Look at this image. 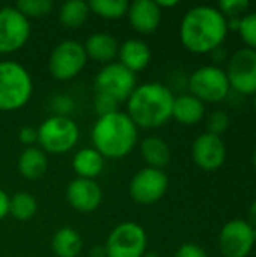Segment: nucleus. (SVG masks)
Segmentation results:
<instances>
[{"mask_svg":"<svg viewBox=\"0 0 256 257\" xmlns=\"http://www.w3.org/2000/svg\"><path fill=\"white\" fill-rule=\"evenodd\" d=\"M228 24L223 14L207 5L189 9L180 24L183 45L196 54L213 53L220 48L228 35Z\"/></svg>","mask_w":256,"mask_h":257,"instance_id":"obj_1","label":"nucleus"},{"mask_svg":"<svg viewBox=\"0 0 256 257\" xmlns=\"http://www.w3.org/2000/svg\"><path fill=\"white\" fill-rule=\"evenodd\" d=\"M174 93L161 83H145L136 86L134 92L127 101V114L136 126L158 128L172 117Z\"/></svg>","mask_w":256,"mask_h":257,"instance_id":"obj_2","label":"nucleus"},{"mask_svg":"<svg viewBox=\"0 0 256 257\" xmlns=\"http://www.w3.org/2000/svg\"><path fill=\"white\" fill-rule=\"evenodd\" d=\"M137 142V126L127 113L116 111L98 117L92 128V143L103 158L127 157Z\"/></svg>","mask_w":256,"mask_h":257,"instance_id":"obj_3","label":"nucleus"},{"mask_svg":"<svg viewBox=\"0 0 256 257\" xmlns=\"http://www.w3.org/2000/svg\"><path fill=\"white\" fill-rule=\"evenodd\" d=\"M33 92L29 71L12 60L0 62V111H14L24 107Z\"/></svg>","mask_w":256,"mask_h":257,"instance_id":"obj_4","label":"nucleus"},{"mask_svg":"<svg viewBox=\"0 0 256 257\" xmlns=\"http://www.w3.org/2000/svg\"><path fill=\"white\" fill-rule=\"evenodd\" d=\"M78 136L77 123L63 114L45 119L38 128V143L45 154H65L71 151L78 142Z\"/></svg>","mask_w":256,"mask_h":257,"instance_id":"obj_5","label":"nucleus"},{"mask_svg":"<svg viewBox=\"0 0 256 257\" xmlns=\"http://www.w3.org/2000/svg\"><path fill=\"white\" fill-rule=\"evenodd\" d=\"M148 247L145 229L133 221L118 224L107 236L104 245L106 257H143Z\"/></svg>","mask_w":256,"mask_h":257,"instance_id":"obj_6","label":"nucleus"},{"mask_svg":"<svg viewBox=\"0 0 256 257\" xmlns=\"http://www.w3.org/2000/svg\"><path fill=\"white\" fill-rule=\"evenodd\" d=\"M190 95L205 102H220L229 92L231 86L225 69L216 65H205L192 72L189 77Z\"/></svg>","mask_w":256,"mask_h":257,"instance_id":"obj_7","label":"nucleus"},{"mask_svg":"<svg viewBox=\"0 0 256 257\" xmlns=\"http://www.w3.org/2000/svg\"><path fill=\"white\" fill-rule=\"evenodd\" d=\"M136 89V74L119 62L106 65L95 77V92L113 98L116 102H127Z\"/></svg>","mask_w":256,"mask_h":257,"instance_id":"obj_8","label":"nucleus"},{"mask_svg":"<svg viewBox=\"0 0 256 257\" xmlns=\"http://www.w3.org/2000/svg\"><path fill=\"white\" fill-rule=\"evenodd\" d=\"M88 62L83 45L77 41H63L54 47L48 59L50 74L60 81L77 77Z\"/></svg>","mask_w":256,"mask_h":257,"instance_id":"obj_9","label":"nucleus"},{"mask_svg":"<svg viewBox=\"0 0 256 257\" xmlns=\"http://www.w3.org/2000/svg\"><path fill=\"white\" fill-rule=\"evenodd\" d=\"M226 77L231 89L241 95L256 93V50L240 48L237 50L226 66Z\"/></svg>","mask_w":256,"mask_h":257,"instance_id":"obj_10","label":"nucleus"},{"mask_svg":"<svg viewBox=\"0 0 256 257\" xmlns=\"http://www.w3.org/2000/svg\"><path fill=\"white\" fill-rule=\"evenodd\" d=\"M30 36L29 18L15 6L0 9V54L18 51L26 45Z\"/></svg>","mask_w":256,"mask_h":257,"instance_id":"obj_11","label":"nucleus"},{"mask_svg":"<svg viewBox=\"0 0 256 257\" xmlns=\"http://www.w3.org/2000/svg\"><path fill=\"white\" fill-rule=\"evenodd\" d=\"M169 188V178L160 169L145 167L130 181V197L139 205H152L158 202Z\"/></svg>","mask_w":256,"mask_h":257,"instance_id":"obj_12","label":"nucleus"},{"mask_svg":"<svg viewBox=\"0 0 256 257\" xmlns=\"http://www.w3.org/2000/svg\"><path fill=\"white\" fill-rule=\"evenodd\" d=\"M253 245V227L247 220H231L219 233V248L225 257H247Z\"/></svg>","mask_w":256,"mask_h":257,"instance_id":"obj_13","label":"nucleus"},{"mask_svg":"<svg viewBox=\"0 0 256 257\" xmlns=\"http://www.w3.org/2000/svg\"><path fill=\"white\" fill-rule=\"evenodd\" d=\"M192 158L205 172L219 170L226 161V145L222 137L204 133L192 145Z\"/></svg>","mask_w":256,"mask_h":257,"instance_id":"obj_14","label":"nucleus"},{"mask_svg":"<svg viewBox=\"0 0 256 257\" xmlns=\"http://www.w3.org/2000/svg\"><path fill=\"white\" fill-rule=\"evenodd\" d=\"M66 199L71 208L78 212L95 211L103 200V190L94 179L77 178L66 188Z\"/></svg>","mask_w":256,"mask_h":257,"instance_id":"obj_15","label":"nucleus"},{"mask_svg":"<svg viewBox=\"0 0 256 257\" xmlns=\"http://www.w3.org/2000/svg\"><path fill=\"white\" fill-rule=\"evenodd\" d=\"M127 17L130 26L140 35L155 32L161 21V9L155 0H136L128 5Z\"/></svg>","mask_w":256,"mask_h":257,"instance_id":"obj_16","label":"nucleus"},{"mask_svg":"<svg viewBox=\"0 0 256 257\" xmlns=\"http://www.w3.org/2000/svg\"><path fill=\"white\" fill-rule=\"evenodd\" d=\"M119 63L133 74L143 71L151 62V50L142 39H127L118 50Z\"/></svg>","mask_w":256,"mask_h":257,"instance_id":"obj_17","label":"nucleus"},{"mask_svg":"<svg viewBox=\"0 0 256 257\" xmlns=\"http://www.w3.org/2000/svg\"><path fill=\"white\" fill-rule=\"evenodd\" d=\"M83 48L86 51V56L92 60L109 65L115 57H118L119 44L113 35L107 32H97L86 39Z\"/></svg>","mask_w":256,"mask_h":257,"instance_id":"obj_18","label":"nucleus"},{"mask_svg":"<svg viewBox=\"0 0 256 257\" xmlns=\"http://www.w3.org/2000/svg\"><path fill=\"white\" fill-rule=\"evenodd\" d=\"M48 169L47 154L36 146L26 148L18 158V170L23 178L29 181H36L45 175Z\"/></svg>","mask_w":256,"mask_h":257,"instance_id":"obj_19","label":"nucleus"},{"mask_svg":"<svg viewBox=\"0 0 256 257\" xmlns=\"http://www.w3.org/2000/svg\"><path fill=\"white\" fill-rule=\"evenodd\" d=\"M205 104L190 93L180 95L174 99L172 117L183 125H195L202 120Z\"/></svg>","mask_w":256,"mask_h":257,"instance_id":"obj_20","label":"nucleus"},{"mask_svg":"<svg viewBox=\"0 0 256 257\" xmlns=\"http://www.w3.org/2000/svg\"><path fill=\"white\" fill-rule=\"evenodd\" d=\"M72 169L83 179H95L104 169L103 155L94 148L80 149L72 158Z\"/></svg>","mask_w":256,"mask_h":257,"instance_id":"obj_21","label":"nucleus"},{"mask_svg":"<svg viewBox=\"0 0 256 257\" xmlns=\"http://www.w3.org/2000/svg\"><path fill=\"white\" fill-rule=\"evenodd\" d=\"M140 155L143 161L148 164V167L152 169H160L166 167L170 163V148L169 145L155 136L146 137L140 143Z\"/></svg>","mask_w":256,"mask_h":257,"instance_id":"obj_22","label":"nucleus"},{"mask_svg":"<svg viewBox=\"0 0 256 257\" xmlns=\"http://www.w3.org/2000/svg\"><path fill=\"white\" fill-rule=\"evenodd\" d=\"M51 248L57 257H77L83 248V241L72 227H62L54 233Z\"/></svg>","mask_w":256,"mask_h":257,"instance_id":"obj_23","label":"nucleus"},{"mask_svg":"<svg viewBox=\"0 0 256 257\" xmlns=\"http://www.w3.org/2000/svg\"><path fill=\"white\" fill-rule=\"evenodd\" d=\"M91 14L89 3L83 0H68L59 9V21L66 29H78Z\"/></svg>","mask_w":256,"mask_h":257,"instance_id":"obj_24","label":"nucleus"},{"mask_svg":"<svg viewBox=\"0 0 256 257\" xmlns=\"http://www.w3.org/2000/svg\"><path fill=\"white\" fill-rule=\"evenodd\" d=\"M38 211L36 199L24 191H20L9 197V214L18 221H27L35 217Z\"/></svg>","mask_w":256,"mask_h":257,"instance_id":"obj_25","label":"nucleus"},{"mask_svg":"<svg viewBox=\"0 0 256 257\" xmlns=\"http://www.w3.org/2000/svg\"><path fill=\"white\" fill-rule=\"evenodd\" d=\"M128 5L127 0H92L89 2V9L101 18L118 20L127 15Z\"/></svg>","mask_w":256,"mask_h":257,"instance_id":"obj_26","label":"nucleus"},{"mask_svg":"<svg viewBox=\"0 0 256 257\" xmlns=\"http://www.w3.org/2000/svg\"><path fill=\"white\" fill-rule=\"evenodd\" d=\"M15 8L26 17H44L53 9V2L51 0H20Z\"/></svg>","mask_w":256,"mask_h":257,"instance_id":"obj_27","label":"nucleus"},{"mask_svg":"<svg viewBox=\"0 0 256 257\" xmlns=\"http://www.w3.org/2000/svg\"><path fill=\"white\" fill-rule=\"evenodd\" d=\"M238 33L247 48L256 50V11L244 14L240 18Z\"/></svg>","mask_w":256,"mask_h":257,"instance_id":"obj_28","label":"nucleus"},{"mask_svg":"<svg viewBox=\"0 0 256 257\" xmlns=\"http://www.w3.org/2000/svg\"><path fill=\"white\" fill-rule=\"evenodd\" d=\"M229 123H231V120H229L228 113L223 110H216V111L210 113L207 117V133L222 137V134H225L228 131Z\"/></svg>","mask_w":256,"mask_h":257,"instance_id":"obj_29","label":"nucleus"},{"mask_svg":"<svg viewBox=\"0 0 256 257\" xmlns=\"http://www.w3.org/2000/svg\"><path fill=\"white\" fill-rule=\"evenodd\" d=\"M225 18H240L249 9L247 0H222L217 8Z\"/></svg>","mask_w":256,"mask_h":257,"instance_id":"obj_30","label":"nucleus"},{"mask_svg":"<svg viewBox=\"0 0 256 257\" xmlns=\"http://www.w3.org/2000/svg\"><path fill=\"white\" fill-rule=\"evenodd\" d=\"M118 107H119V102H116L113 98L95 92V96H94V108H95V113L100 117L119 111Z\"/></svg>","mask_w":256,"mask_h":257,"instance_id":"obj_31","label":"nucleus"},{"mask_svg":"<svg viewBox=\"0 0 256 257\" xmlns=\"http://www.w3.org/2000/svg\"><path fill=\"white\" fill-rule=\"evenodd\" d=\"M175 257H208V254L201 245L193 244V242H187V244H183L177 250Z\"/></svg>","mask_w":256,"mask_h":257,"instance_id":"obj_32","label":"nucleus"},{"mask_svg":"<svg viewBox=\"0 0 256 257\" xmlns=\"http://www.w3.org/2000/svg\"><path fill=\"white\" fill-rule=\"evenodd\" d=\"M18 139L26 148H30L38 143V130L33 126H23L18 133Z\"/></svg>","mask_w":256,"mask_h":257,"instance_id":"obj_33","label":"nucleus"},{"mask_svg":"<svg viewBox=\"0 0 256 257\" xmlns=\"http://www.w3.org/2000/svg\"><path fill=\"white\" fill-rule=\"evenodd\" d=\"M9 214V196L6 191L0 188V220H3Z\"/></svg>","mask_w":256,"mask_h":257,"instance_id":"obj_34","label":"nucleus"},{"mask_svg":"<svg viewBox=\"0 0 256 257\" xmlns=\"http://www.w3.org/2000/svg\"><path fill=\"white\" fill-rule=\"evenodd\" d=\"M247 223L252 227H256V199L250 203V206H249V211H247Z\"/></svg>","mask_w":256,"mask_h":257,"instance_id":"obj_35","label":"nucleus"},{"mask_svg":"<svg viewBox=\"0 0 256 257\" xmlns=\"http://www.w3.org/2000/svg\"><path fill=\"white\" fill-rule=\"evenodd\" d=\"M155 3H157V6L160 9H163V8H174V6H177L178 0H155Z\"/></svg>","mask_w":256,"mask_h":257,"instance_id":"obj_36","label":"nucleus"},{"mask_svg":"<svg viewBox=\"0 0 256 257\" xmlns=\"http://www.w3.org/2000/svg\"><path fill=\"white\" fill-rule=\"evenodd\" d=\"M252 163H253V167L256 169V149L255 152H253V155H252Z\"/></svg>","mask_w":256,"mask_h":257,"instance_id":"obj_37","label":"nucleus"},{"mask_svg":"<svg viewBox=\"0 0 256 257\" xmlns=\"http://www.w3.org/2000/svg\"><path fill=\"white\" fill-rule=\"evenodd\" d=\"M253 108H255V111H256V93L253 95Z\"/></svg>","mask_w":256,"mask_h":257,"instance_id":"obj_38","label":"nucleus"},{"mask_svg":"<svg viewBox=\"0 0 256 257\" xmlns=\"http://www.w3.org/2000/svg\"><path fill=\"white\" fill-rule=\"evenodd\" d=\"M253 239H255V244H256V227H253Z\"/></svg>","mask_w":256,"mask_h":257,"instance_id":"obj_39","label":"nucleus"}]
</instances>
